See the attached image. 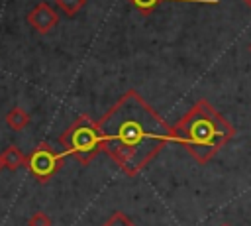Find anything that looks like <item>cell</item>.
<instances>
[{"label": "cell", "mask_w": 251, "mask_h": 226, "mask_svg": "<svg viewBox=\"0 0 251 226\" xmlns=\"http://www.w3.org/2000/svg\"><path fill=\"white\" fill-rule=\"evenodd\" d=\"M4 167V161H2V153H0V169Z\"/></svg>", "instance_id": "cell-12"}, {"label": "cell", "mask_w": 251, "mask_h": 226, "mask_svg": "<svg viewBox=\"0 0 251 226\" xmlns=\"http://www.w3.org/2000/svg\"><path fill=\"white\" fill-rule=\"evenodd\" d=\"M243 2H245V4H247V6L251 8V0H243Z\"/></svg>", "instance_id": "cell-13"}, {"label": "cell", "mask_w": 251, "mask_h": 226, "mask_svg": "<svg viewBox=\"0 0 251 226\" xmlns=\"http://www.w3.org/2000/svg\"><path fill=\"white\" fill-rule=\"evenodd\" d=\"M143 16H149L157 6H159V2H163V0H129ZM176 2H196V4H218V0H176Z\"/></svg>", "instance_id": "cell-8"}, {"label": "cell", "mask_w": 251, "mask_h": 226, "mask_svg": "<svg viewBox=\"0 0 251 226\" xmlns=\"http://www.w3.org/2000/svg\"><path fill=\"white\" fill-rule=\"evenodd\" d=\"M6 124H8L12 130L20 132V130H24V128L29 124V114H27L24 108L14 106V108L6 114Z\"/></svg>", "instance_id": "cell-7"}, {"label": "cell", "mask_w": 251, "mask_h": 226, "mask_svg": "<svg viewBox=\"0 0 251 226\" xmlns=\"http://www.w3.org/2000/svg\"><path fill=\"white\" fill-rule=\"evenodd\" d=\"M102 134V151L129 177L137 175L169 141V126L137 90H127L98 120Z\"/></svg>", "instance_id": "cell-1"}, {"label": "cell", "mask_w": 251, "mask_h": 226, "mask_svg": "<svg viewBox=\"0 0 251 226\" xmlns=\"http://www.w3.org/2000/svg\"><path fill=\"white\" fill-rule=\"evenodd\" d=\"M84 4H86V0H57V6H59L67 16L78 14V10H82Z\"/></svg>", "instance_id": "cell-9"}, {"label": "cell", "mask_w": 251, "mask_h": 226, "mask_svg": "<svg viewBox=\"0 0 251 226\" xmlns=\"http://www.w3.org/2000/svg\"><path fill=\"white\" fill-rule=\"evenodd\" d=\"M59 143L63 149L76 157L82 165H88L98 151H102V134L98 128V122L90 120V116H78L61 136Z\"/></svg>", "instance_id": "cell-3"}, {"label": "cell", "mask_w": 251, "mask_h": 226, "mask_svg": "<svg viewBox=\"0 0 251 226\" xmlns=\"http://www.w3.org/2000/svg\"><path fill=\"white\" fill-rule=\"evenodd\" d=\"M51 224H53L51 216L45 214L43 210H35V212L29 216V220H27V226H51Z\"/></svg>", "instance_id": "cell-11"}, {"label": "cell", "mask_w": 251, "mask_h": 226, "mask_svg": "<svg viewBox=\"0 0 251 226\" xmlns=\"http://www.w3.org/2000/svg\"><path fill=\"white\" fill-rule=\"evenodd\" d=\"M100 226H135L124 212H120V210H116L104 224H100Z\"/></svg>", "instance_id": "cell-10"}, {"label": "cell", "mask_w": 251, "mask_h": 226, "mask_svg": "<svg viewBox=\"0 0 251 226\" xmlns=\"http://www.w3.org/2000/svg\"><path fill=\"white\" fill-rule=\"evenodd\" d=\"M249 51H251V43H249Z\"/></svg>", "instance_id": "cell-15"}, {"label": "cell", "mask_w": 251, "mask_h": 226, "mask_svg": "<svg viewBox=\"0 0 251 226\" xmlns=\"http://www.w3.org/2000/svg\"><path fill=\"white\" fill-rule=\"evenodd\" d=\"M220 226H231V224H226V222H224V224H220Z\"/></svg>", "instance_id": "cell-14"}, {"label": "cell", "mask_w": 251, "mask_h": 226, "mask_svg": "<svg viewBox=\"0 0 251 226\" xmlns=\"http://www.w3.org/2000/svg\"><path fill=\"white\" fill-rule=\"evenodd\" d=\"M235 128L206 100H196L173 126V141L180 143L198 163H208L231 138Z\"/></svg>", "instance_id": "cell-2"}, {"label": "cell", "mask_w": 251, "mask_h": 226, "mask_svg": "<svg viewBox=\"0 0 251 226\" xmlns=\"http://www.w3.org/2000/svg\"><path fill=\"white\" fill-rule=\"evenodd\" d=\"M2 161H4V167L10 169V171H16V169H20L22 165H25V157H24V153H22L16 145L4 147V151H2Z\"/></svg>", "instance_id": "cell-6"}, {"label": "cell", "mask_w": 251, "mask_h": 226, "mask_svg": "<svg viewBox=\"0 0 251 226\" xmlns=\"http://www.w3.org/2000/svg\"><path fill=\"white\" fill-rule=\"evenodd\" d=\"M27 22H29V26H31L33 29H37L39 33H47L49 29H53V28L57 26L59 16H57V12H55L49 4L41 2V4H37V6L27 14Z\"/></svg>", "instance_id": "cell-5"}, {"label": "cell", "mask_w": 251, "mask_h": 226, "mask_svg": "<svg viewBox=\"0 0 251 226\" xmlns=\"http://www.w3.org/2000/svg\"><path fill=\"white\" fill-rule=\"evenodd\" d=\"M65 165V155L55 151L51 145L47 143H39L31 153L29 157L25 159V167L29 169V173L39 181V183H45L49 181L61 167Z\"/></svg>", "instance_id": "cell-4"}]
</instances>
